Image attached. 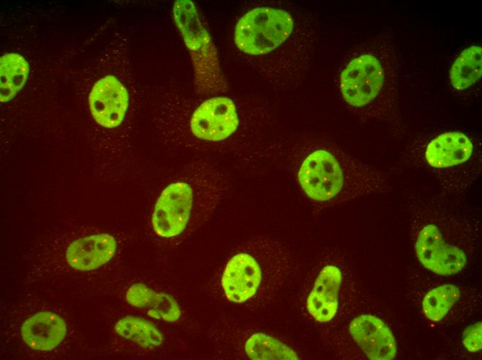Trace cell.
Wrapping results in <instances>:
<instances>
[{
	"label": "cell",
	"instance_id": "cell-1",
	"mask_svg": "<svg viewBox=\"0 0 482 360\" xmlns=\"http://www.w3.org/2000/svg\"><path fill=\"white\" fill-rule=\"evenodd\" d=\"M234 42L244 54L269 58L276 85L289 87L302 80L310 64L313 26L297 8L259 6L240 18Z\"/></svg>",
	"mask_w": 482,
	"mask_h": 360
},
{
	"label": "cell",
	"instance_id": "cell-2",
	"mask_svg": "<svg viewBox=\"0 0 482 360\" xmlns=\"http://www.w3.org/2000/svg\"><path fill=\"white\" fill-rule=\"evenodd\" d=\"M222 191L215 169L194 165L181 170L157 199L151 220L154 233L172 240L196 231L212 213Z\"/></svg>",
	"mask_w": 482,
	"mask_h": 360
},
{
	"label": "cell",
	"instance_id": "cell-3",
	"mask_svg": "<svg viewBox=\"0 0 482 360\" xmlns=\"http://www.w3.org/2000/svg\"><path fill=\"white\" fill-rule=\"evenodd\" d=\"M297 179L306 195L319 203L382 192L390 183L387 173L325 147L305 155Z\"/></svg>",
	"mask_w": 482,
	"mask_h": 360
},
{
	"label": "cell",
	"instance_id": "cell-4",
	"mask_svg": "<svg viewBox=\"0 0 482 360\" xmlns=\"http://www.w3.org/2000/svg\"><path fill=\"white\" fill-rule=\"evenodd\" d=\"M472 141L459 131H447L432 138L422 154L423 169L447 195L466 191L481 174L474 161Z\"/></svg>",
	"mask_w": 482,
	"mask_h": 360
},
{
	"label": "cell",
	"instance_id": "cell-5",
	"mask_svg": "<svg viewBox=\"0 0 482 360\" xmlns=\"http://www.w3.org/2000/svg\"><path fill=\"white\" fill-rule=\"evenodd\" d=\"M172 13L193 61L197 91L206 95L225 91L227 84L217 50L195 3L190 0L176 1Z\"/></svg>",
	"mask_w": 482,
	"mask_h": 360
},
{
	"label": "cell",
	"instance_id": "cell-6",
	"mask_svg": "<svg viewBox=\"0 0 482 360\" xmlns=\"http://www.w3.org/2000/svg\"><path fill=\"white\" fill-rule=\"evenodd\" d=\"M269 247L253 243L235 253L227 262L221 277L226 299L235 305L251 302L265 281V259Z\"/></svg>",
	"mask_w": 482,
	"mask_h": 360
},
{
	"label": "cell",
	"instance_id": "cell-7",
	"mask_svg": "<svg viewBox=\"0 0 482 360\" xmlns=\"http://www.w3.org/2000/svg\"><path fill=\"white\" fill-rule=\"evenodd\" d=\"M241 118L235 102L226 96L206 99L190 114L188 128L191 136L204 143H220L239 129Z\"/></svg>",
	"mask_w": 482,
	"mask_h": 360
},
{
	"label": "cell",
	"instance_id": "cell-8",
	"mask_svg": "<svg viewBox=\"0 0 482 360\" xmlns=\"http://www.w3.org/2000/svg\"><path fill=\"white\" fill-rule=\"evenodd\" d=\"M384 81L381 62L373 55L362 54L350 60L341 73L339 86L350 106L362 109L378 96Z\"/></svg>",
	"mask_w": 482,
	"mask_h": 360
},
{
	"label": "cell",
	"instance_id": "cell-9",
	"mask_svg": "<svg viewBox=\"0 0 482 360\" xmlns=\"http://www.w3.org/2000/svg\"><path fill=\"white\" fill-rule=\"evenodd\" d=\"M415 251L425 268L440 276L456 274L467 263L465 251L459 246L448 243L435 222H428L418 231Z\"/></svg>",
	"mask_w": 482,
	"mask_h": 360
},
{
	"label": "cell",
	"instance_id": "cell-10",
	"mask_svg": "<svg viewBox=\"0 0 482 360\" xmlns=\"http://www.w3.org/2000/svg\"><path fill=\"white\" fill-rule=\"evenodd\" d=\"M90 112L100 126L113 129L123 121L129 105L125 86L114 76L107 75L97 81L89 97Z\"/></svg>",
	"mask_w": 482,
	"mask_h": 360
},
{
	"label": "cell",
	"instance_id": "cell-11",
	"mask_svg": "<svg viewBox=\"0 0 482 360\" xmlns=\"http://www.w3.org/2000/svg\"><path fill=\"white\" fill-rule=\"evenodd\" d=\"M350 334L368 357L372 360H391L396 355L395 339L389 326L378 317L362 314L349 325Z\"/></svg>",
	"mask_w": 482,
	"mask_h": 360
},
{
	"label": "cell",
	"instance_id": "cell-12",
	"mask_svg": "<svg viewBox=\"0 0 482 360\" xmlns=\"http://www.w3.org/2000/svg\"><path fill=\"white\" fill-rule=\"evenodd\" d=\"M117 249L116 239L110 234L100 233L73 241L66 251L69 265L78 271L96 269L109 262Z\"/></svg>",
	"mask_w": 482,
	"mask_h": 360
},
{
	"label": "cell",
	"instance_id": "cell-13",
	"mask_svg": "<svg viewBox=\"0 0 482 360\" xmlns=\"http://www.w3.org/2000/svg\"><path fill=\"white\" fill-rule=\"evenodd\" d=\"M341 281V271L337 267L327 265L321 270L306 303L309 314L315 321L327 323L334 317Z\"/></svg>",
	"mask_w": 482,
	"mask_h": 360
},
{
	"label": "cell",
	"instance_id": "cell-14",
	"mask_svg": "<svg viewBox=\"0 0 482 360\" xmlns=\"http://www.w3.org/2000/svg\"><path fill=\"white\" fill-rule=\"evenodd\" d=\"M66 334L65 321L57 314L42 311L28 318L21 327L24 342L30 348L51 351L57 348Z\"/></svg>",
	"mask_w": 482,
	"mask_h": 360
},
{
	"label": "cell",
	"instance_id": "cell-15",
	"mask_svg": "<svg viewBox=\"0 0 482 360\" xmlns=\"http://www.w3.org/2000/svg\"><path fill=\"white\" fill-rule=\"evenodd\" d=\"M127 302L144 311L149 316L162 321L173 323L181 315L177 300L170 294L157 291L143 283L131 285L125 294Z\"/></svg>",
	"mask_w": 482,
	"mask_h": 360
},
{
	"label": "cell",
	"instance_id": "cell-16",
	"mask_svg": "<svg viewBox=\"0 0 482 360\" xmlns=\"http://www.w3.org/2000/svg\"><path fill=\"white\" fill-rule=\"evenodd\" d=\"M29 73L25 58L16 53H8L0 58V101L12 100L23 87Z\"/></svg>",
	"mask_w": 482,
	"mask_h": 360
},
{
	"label": "cell",
	"instance_id": "cell-17",
	"mask_svg": "<svg viewBox=\"0 0 482 360\" xmlns=\"http://www.w3.org/2000/svg\"><path fill=\"white\" fill-rule=\"evenodd\" d=\"M114 331L121 337L145 349L158 347L163 342V334L156 326L137 316H126L119 319L115 324Z\"/></svg>",
	"mask_w": 482,
	"mask_h": 360
},
{
	"label": "cell",
	"instance_id": "cell-18",
	"mask_svg": "<svg viewBox=\"0 0 482 360\" xmlns=\"http://www.w3.org/2000/svg\"><path fill=\"white\" fill-rule=\"evenodd\" d=\"M482 75V48L472 46L463 50L449 71V80L456 90H464L474 84Z\"/></svg>",
	"mask_w": 482,
	"mask_h": 360
},
{
	"label": "cell",
	"instance_id": "cell-19",
	"mask_svg": "<svg viewBox=\"0 0 482 360\" xmlns=\"http://www.w3.org/2000/svg\"><path fill=\"white\" fill-rule=\"evenodd\" d=\"M244 349L251 359H299L296 352L287 345L261 332L251 335L245 341Z\"/></svg>",
	"mask_w": 482,
	"mask_h": 360
},
{
	"label": "cell",
	"instance_id": "cell-20",
	"mask_svg": "<svg viewBox=\"0 0 482 360\" xmlns=\"http://www.w3.org/2000/svg\"><path fill=\"white\" fill-rule=\"evenodd\" d=\"M460 298L459 289L452 284L443 285L429 291L422 300L426 317L438 321L445 317Z\"/></svg>",
	"mask_w": 482,
	"mask_h": 360
},
{
	"label": "cell",
	"instance_id": "cell-21",
	"mask_svg": "<svg viewBox=\"0 0 482 360\" xmlns=\"http://www.w3.org/2000/svg\"><path fill=\"white\" fill-rule=\"evenodd\" d=\"M482 325L477 322L468 326L463 334V343L471 352L480 350L482 348Z\"/></svg>",
	"mask_w": 482,
	"mask_h": 360
}]
</instances>
